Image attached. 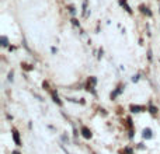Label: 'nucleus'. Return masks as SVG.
Wrapping results in <instances>:
<instances>
[{"label": "nucleus", "instance_id": "obj_6", "mask_svg": "<svg viewBox=\"0 0 160 154\" xmlns=\"http://www.w3.org/2000/svg\"><path fill=\"white\" fill-rule=\"evenodd\" d=\"M13 137H14V142H16L17 146H21V142H20V137H18V132L13 130Z\"/></svg>", "mask_w": 160, "mask_h": 154}, {"label": "nucleus", "instance_id": "obj_9", "mask_svg": "<svg viewBox=\"0 0 160 154\" xmlns=\"http://www.w3.org/2000/svg\"><path fill=\"white\" fill-rule=\"evenodd\" d=\"M67 8H69V13L72 14V16H76V7L75 6L70 4V6H67Z\"/></svg>", "mask_w": 160, "mask_h": 154}, {"label": "nucleus", "instance_id": "obj_5", "mask_svg": "<svg viewBox=\"0 0 160 154\" xmlns=\"http://www.w3.org/2000/svg\"><path fill=\"white\" fill-rule=\"evenodd\" d=\"M81 133H83V136L86 137V139H90V137H91V132H90L86 126H83V128H81Z\"/></svg>", "mask_w": 160, "mask_h": 154}, {"label": "nucleus", "instance_id": "obj_10", "mask_svg": "<svg viewBox=\"0 0 160 154\" xmlns=\"http://www.w3.org/2000/svg\"><path fill=\"white\" fill-rule=\"evenodd\" d=\"M2 46H8V39L7 36H2Z\"/></svg>", "mask_w": 160, "mask_h": 154}, {"label": "nucleus", "instance_id": "obj_13", "mask_svg": "<svg viewBox=\"0 0 160 154\" xmlns=\"http://www.w3.org/2000/svg\"><path fill=\"white\" fill-rule=\"evenodd\" d=\"M139 78H140V74H136V76H133V77H132V81H133V83H138V81H139Z\"/></svg>", "mask_w": 160, "mask_h": 154}, {"label": "nucleus", "instance_id": "obj_15", "mask_svg": "<svg viewBox=\"0 0 160 154\" xmlns=\"http://www.w3.org/2000/svg\"><path fill=\"white\" fill-rule=\"evenodd\" d=\"M148 58H149V60H152V50L149 49V52H148Z\"/></svg>", "mask_w": 160, "mask_h": 154}, {"label": "nucleus", "instance_id": "obj_2", "mask_svg": "<svg viewBox=\"0 0 160 154\" xmlns=\"http://www.w3.org/2000/svg\"><path fill=\"white\" fill-rule=\"evenodd\" d=\"M139 10H140V13L145 14V16H148V17H152V16H153V13L150 11V8H149L148 6H145V4H140V6H139Z\"/></svg>", "mask_w": 160, "mask_h": 154}, {"label": "nucleus", "instance_id": "obj_7", "mask_svg": "<svg viewBox=\"0 0 160 154\" xmlns=\"http://www.w3.org/2000/svg\"><path fill=\"white\" fill-rule=\"evenodd\" d=\"M143 137H145V139H150V137H152V130L149 128L143 130Z\"/></svg>", "mask_w": 160, "mask_h": 154}, {"label": "nucleus", "instance_id": "obj_1", "mask_svg": "<svg viewBox=\"0 0 160 154\" xmlns=\"http://www.w3.org/2000/svg\"><path fill=\"white\" fill-rule=\"evenodd\" d=\"M119 4H121V7H122L124 10H125L128 14H132V13H133V10H132V7L128 4V2H126V0H119Z\"/></svg>", "mask_w": 160, "mask_h": 154}, {"label": "nucleus", "instance_id": "obj_18", "mask_svg": "<svg viewBox=\"0 0 160 154\" xmlns=\"http://www.w3.org/2000/svg\"><path fill=\"white\" fill-rule=\"evenodd\" d=\"M159 11H160V7H159Z\"/></svg>", "mask_w": 160, "mask_h": 154}, {"label": "nucleus", "instance_id": "obj_14", "mask_svg": "<svg viewBox=\"0 0 160 154\" xmlns=\"http://www.w3.org/2000/svg\"><path fill=\"white\" fill-rule=\"evenodd\" d=\"M22 66H24L25 70H32V67H30V64H22Z\"/></svg>", "mask_w": 160, "mask_h": 154}, {"label": "nucleus", "instance_id": "obj_8", "mask_svg": "<svg viewBox=\"0 0 160 154\" xmlns=\"http://www.w3.org/2000/svg\"><path fill=\"white\" fill-rule=\"evenodd\" d=\"M70 22H72V25H73V27H77V28H80V21H79L77 18H75V17H73V18L70 20Z\"/></svg>", "mask_w": 160, "mask_h": 154}, {"label": "nucleus", "instance_id": "obj_16", "mask_svg": "<svg viewBox=\"0 0 160 154\" xmlns=\"http://www.w3.org/2000/svg\"><path fill=\"white\" fill-rule=\"evenodd\" d=\"M8 80H10V81H13V72H11L10 74H8Z\"/></svg>", "mask_w": 160, "mask_h": 154}, {"label": "nucleus", "instance_id": "obj_3", "mask_svg": "<svg viewBox=\"0 0 160 154\" xmlns=\"http://www.w3.org/2000/svg\"><path fill=\"white\" fill-rule=\"evenodd\" d=\"M124 88H125V86H119V87H118L117 90H115L114 92H111V100H115V98H117L118 95H119L121 92L124 91Z\"/></svg>", "mask_w": 160, "mask_h": 154}, {"label": "nucleus", "instance_id": "obj_12", "mask_svg": "<svg viewBox=\"0 0 160 154\" xmlns=\"http://www.w3.org/2000/svg\"><path fill=\"white\" fill-rule=\"evenodd\" d=\"M149 111H150L152 114H156V112H157V108H156V106H153V105H150V106H149Z\"/></svg>", "mask_w": 160, "mask_h": 154}, {"label": "nucleus", "instance_id": "obj_17", "mask_svg": "<svg viewBox=\"0 0 160 154\" xmlns=\"http://www.w3.org/2000/svg\"><path fill=\"white\" fill-rule=\"evenodd\" d=\"M51 50H52V53H56V52H58V49H56L55 46H53V48H52V49H51Z\"/></svg>", "mask_w": 160, "mask_h": 154}, {"label": "nucleus", "instance_id": "obj_11", "mask_svg": "<svg viewBox=\"0 0 160 154\" xmlns=\"http://www.w3.org/2000/svg\"><path fill=\"white\" fill-rule=\"evenodd\" d=\"M52 98H53V101H55V102H58L59 105H61V100H59V97H58V94H55V92H52Z\"/></svg>", "mask_w": 160, "mask_h": 154}, {"label": "nucleus", "instance_id": "obj_4", "mask_svg": "<svg viewBox=\"0 0 160 154\" xmlns=\"http://www.w3.org/2000/svg\"><path fill=\"white\" fill-rule=\"evenodd\" d=\"M131 111H132V112H136V114H139V112L146 111V108H145V106H142V105H132V106H131Z\"/></svg>", "mask_w": 160, "mask_h": 154}]
</instances>
